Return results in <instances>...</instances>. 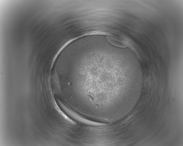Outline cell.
I'll list each match as a JSON object with an SVG mask.
<instances>
[{
  "mask_svg": "<svg viewBox=\"0 0 183 146\" xmlns=\"http://www.w3.org/2000/svg\"><path fill=\"white\" fill-rule=\"evenodd\" d=\"M107 39L109 42H110L113 45H114L118 48H124L127 47V45L125 43L120 41L114 39L112 38L111 39L109 38H107Z\"/></svg>",
  "mask_w": 183,
  "mask_h": 146,
  "instance_id": "6da1fadb",
  "label": "cell"
}]
</instances>
